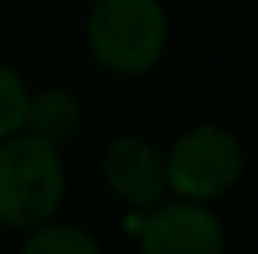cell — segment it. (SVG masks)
Returning <instances> with one entry per match:
<instances>
[{
  "label": "cell",
  "instance_id": "cell-1",
  "mask_svg": "<svg viewBox=\"0 0 258 254\" xmlns=\"http://www.w3.org/2000/svg\"><path fill=\"white\" fill-rule=\"evenodd\" d=\"M83 34L101 71L139 78L154 71L168 49V12L161 0H90Z\"/></svg>",
  "mask_w": 258,
  "mask_h": 254
},
{
  "label": "cell",
  "instance_id": "cell-2",
  "mask_svg": "<svg viewBox=\"0 0 258 254\" xmlns=\"http://www.w3.org/2000/svg\"><path fill=\"white\" fill-rule=\"evenodd\" d=\"M64 195L68 168L52 142L30 131L0 142V228L34 232L56 221Z\"/></svg>",
  "mask_w": 258,
  "mask_h": 254
},
{
  "label": "cell",
  "instance_id": "cell-3",
  "mask_svg": "<svg viewBox=\"0 0 258 254\" xmlns=\"http://www.w3.org/2000/svg\"><path fill=\"white\" fill-rule=\"evenodd\" d=\"M168 195L187 202H217L243 176V142L221 124H195L165 150Z\"/></svg>",
  "mask_w": 258,
  "mask_h": 254
},
{
  "label": "cell",
  "instance_id": "cell-4",
  "mask_svg": "<svg viewBox=\"0 0 258 254\" xmlns=\"http://www.w3.org/2000/svg\"><path fill=\"white\" fill-rule=\"evenodd\" d=\"M139 254H225L228 235L221 217L202 202L165 198L146 209L135 232Z\"/></svg>",
  "mask_w": 258,
  "mask_h": 254
},
{
  "label": "cell",
  "instance_id": "cell-5",
  "mask_svg": "<svg viewBox=\"0 0 258 254\" xmlns=\"http://www.w3.org/2000/svg\"><path fill=\"white\" fill-rule=\"evenodd\" d=\"M101 180L109 187V195L123 202L131 213H146L168 198L165 150H157L142 135L109 138L101 150Z\"/></svg>",
  "mask_w": 258,
  "mask_h": 254
},
{
  "label": "cell",
  "instance_id": "cell-6",
  "mask_svg": "<svg viewBox=\"0 0 258 254\" xmlns=\"http://www.w3.org/2000/svg\"><path fill=\"white\" fill-rule=\"evenodd\" d=\"M86 124V109L79 101L75 90L68 86H45V90L30 94V112H26V131L38 138H45L60 150L83 131Z\"/></svg>",
  "mask_w": 258,
  "mask_h": 254
},
{
  "label": "cell",
  "instance_id": "cell-7",
  "mask_svg": "<svg viewBox=\"0 0 258 254\" xmlns=\"http://www.w3.org/2000/svg\"><path fill=\"white\" fill-rule=\"evenodd\" d=\"M19 254H101L94 232H86L83 224L71 221H49L41 228L26 232Z\"/></svg>",
  "mask_w": 258,
  "mask_h": 254
},
{
  "label": "cell",
  "instance_id": "cell-8",
  "mask_svg": "<svg viewBox=\"0 0 258 254\" xmlns=\"http://www.w3.org/2000/svg\"><path fill=\"white\" fill-rule=\"evenodd\" d=\"M30 86L12 64L0 60V142L26 131V112H30Z\"/></svg>",
  "mask_w": 258,
  "mask_h": 254
}]
</instances>
